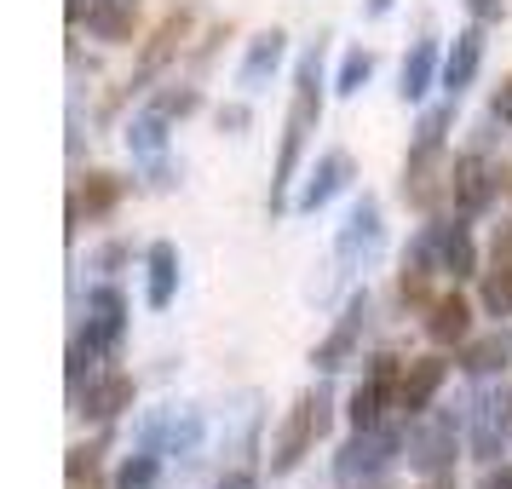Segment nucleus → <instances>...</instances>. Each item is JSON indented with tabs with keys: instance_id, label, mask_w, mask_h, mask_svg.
<instances>
[{
	"instance_id": "nucleus-1",
	"label": "nucleus",
	"mask_w": 512,
	"mask_h": 489,
	"mask_svg": "<svg viewBox=\"0 0 512 489\" xmlns=\"http://www.w3.org/2000/svg\"><path fill=\"white\" fill-rule=\"evenodd\" d=\"M311 121H317V58L300 64V93H294V110H288V133H282V162H277V179H271V202H282V185H288L294 167H300Z\"/></svg>"
},
{
	"instance_id": "nucleus-2",
	"label": "nucleus",
	"mask_w": 512,
	"mask_h": 489,
	"mask_svg": "<svg viewBox=\"0 0 512 489\" xmlns=\"http://www.w3.org/2000/svg\"><path fill=\"white\" fill-rule=\"evenodd\" d=\"M317 432H323V397H305L300 409H294V420L282 426V443H277V461H271V466L288 472V466L305 455V443L317 438Z\"/></svg>"
},
{
	"instance_id": "nucleus-3",
	"label": "nucleus",
	"mask_w": 512,
	"mask_h": 489,
	"mask_svg": "<svg viewBox=\"0 0 512 489\" xmlns=\"http://www.w3.org/2000/svg\"><path fill=\"white\" fill-rule=\"evenodd\" d=\"M489 196H495V173H489V162H478V156L455 162V202H461L466 213H478Z\"/></svg>"
},
{
	"instance_id": "nucleus-4",
	"label": "nucleus",
	"mask_w": 512,
	"mask_h": 489,
	"mask_svg": "<svg viewBox=\"0 0 512 489\" xmlns=\"http://www.w3.org/2000/svg\"><path fill=\"white\" fill-rule=\"evenodd\" d=\"M478 58H484V35H478V29L455 35V52H449V64H443V87H449V93H461L466 81L478 75Z\"/></svg>"
},
{
	"instance_id": "nucleus-5",
	"label": "nucleus",
	"mask_w": 512,
	"mask_h": 489,
	"mask_svg": "<svg viewBox=\"0 0 512 489\" xmlns=\"http://www.w3.org/2000/svg\"><path fill=\"white\" fill-rule=\"evenodd\" d=\"M81 403H87V415L93 420H110V415H121V409L133 403V380H127V374H104L98 386H87Z\"/></svg>"
},
{
	"instance_id": "nucleus-6",
	"label": "nucleus",
	"mask_w": 512,
	"mask_h": 489,
	"mask_svg": "<svg viewBox=\"0 0 512 489\" xmlns=\"http://www.w3.org/2000/svg\"><path fill=\"white\" fill-rule=\"evenodd\" d=\"M438 386H443V363H438V357H420L415 369L403 374V386H397V403L415 415V409H420V403H426L432 392H438Z\"/></svg>"
},
{
	"instance_id": "nucleus-7",
	"label": "nucleus",
	"mask_w": 512,
	"mask_h": 489,
	"mask_svg": "<svg viewBox=\"0 0 512 489\" xmlns=\"http://www.w3.org/2000/svg\"><path fill=\"white\" fill-rule=\"evenodd\" d=\"M346 173H351V162H346V156H340V150H334V156H323V167L311 173V190H305V196H300V208H305V213H311V208H323L328 196L340 190V179H346Z\"/></svg>"
},
{
	"instance_id": "nucleus-8",
	"label": "nucleus",
	"mask_w": 512,
	"mask_h": 489,
	"mask_svg": "<svg viewBox=\"0 0 512 489\" xmlns=\"http://www.w3.org/2000/svg\"><path fill=\"white\" fill-rule=\"evenodd\" d=\"M121 334V294L116 288H98L93 294V340L98 346H116Z\"/></svg>"
},
{
	"instance_id": "nucleus-9",
	"label": "nucleus",
	"mask_w": 512,
	"mask_h": 489,
	"mask_svg": "<svg viewBox=\"0 0 512 489\" xmlns=\"http://www.w3.org/2000/svg\"><path fill=\"white\" fill-rule=\"evenodd\" d=\"M432 70H438V47H432V41H420V47L409 52V64H403V98L426 93V87H432Z\"/></svg>"
},
{
	"instance_id": "nucleus-10",
	"label": "nucleus",
	"mask_w": 512,
	"mask_h": 489,
	"mask_svg": "<svg viewBox=\"0 0 512 489\" xmlns=\"http://www.w3.org/2000/svg\"><path fill=\"white\" fill-rule=\"evenodd\" d=\"M357 328H363V300H351L346 323L334 328V340H328V346L317 351V369H340V357L351 351V340H357Z\"/></svg>"
},
{
	"instance_id": "nucleus-11",
	"label": "nucleus",
	"mask_w": 512,
	"mask_h": 489,
	"mask_svg": "<svg viewBox=\"0 0 512 489\" xmlns=\"http://www.w3.org/2000/svg\"><path fill=\"white\" fill-rule=\"evenodd\" d=\"M277 58H282V35L271 29V35H259L254 52H248V64H242V87H259L265 70H277Z\"/></svg>"
},
{
	"instance_id": "nucleus-12",
	"label": "nucleus",
	"mask_w": 512,
	"mask_h": 489,
	"mask_svg": "<svg viewBox=\"0 0 512 489\" xmlns=\"http://www.w3.org/2000/svg\"><path fill=\"white\" fill-rule=\"evenodd\" d=\"M507 357H512V334H489V340H478V346L466 351V363H461V369L489 374V369H507Z\"/></svg>"
},
{
	"instance_id": "nucleus-13",
	"label": "nucleus",
	"mask_w": 512,
	"mask_h": 489,
	"mask_svg": "<svg viewBox=\"0 0 512 489\" xmlns=\"http://www.w3.org/2000/svg\"><path fill=\"white\" fill-rule=\"evenodd\" d=\"M173 265H179V254H173L167 242H156V248H150V305L173 300Z\"/></svg>"
},
{
	"instance_id": "nucleus-14",
	"label": "nucleus",
	"mask_w": 512,
	"mask_h": 489,
	"mask_svg": "<svg viewBox=\"0 0 512 489\" xmlns=\"http://www.w3.org/2000/svg\"><path fill=\"white\" fill-rule=\"evenodd\" d=\"M426 328H432V340H461L466 328H472V323H466V305H461V294H449V300H438V305H432V323H426Z\"/></svg>"
},
{
	"instance_id": "nucleus-15",
	"label": "nucleus",
	"mask_w": 512,
	"mask_h": 489,
	"mask_svg": "<svg viewBox=\"0 0 512 489\" xmlns=\"http://www.w3.org/2000/svg\"><path fill=\"white\" fill-rule=\"evenodd\" d=\"M127 29H133V0H110L93 12V35L104 41H127Z\"/></svg>"
},
{
	"instance_id": "nucleus-16",
	"label": "nucleus",
	"mask_w": 512,
	"mask_h": 489,
	"mask_svg": "<svg viewBox=\"0 0 512 489\" xmlns=\"http://www.w3.org/2000/svg\"><path fill=\"white\" fill-rule=\"evenodd\" d=\"M374 236H380V213H374V202H363V208L351 213V231H346V242H340V248H346V254H357V242L369 248Z\"/></svg>"
},
{
	"instance_id": "nucleus-17",
	"label": "nucleus",
	"mask_w": 512,
	"mask_h": 489,
	"mask_svg": "<svg viewBox=\"0 0 512 489\" xmlns=\"http://www.w3.org/2000/svg\"><path fill=\"white\" fill-rule=\"evenodd\" d=\"M484 305L489 311H501V317H512V259L507 265H495V277L484 282Z\"/></svg>"
},
{
	"instance_id": "nucleus-18",
	"label": "nucleus",
	"mask_w": 512,
	"mask_h": 489,
	"mask_svg": "<svg viewBox=\"0 0 512 489\" xmlns=\"http://www.w3.org/2000/svg\"><path fill=\"white\" fill-rule=\"evenodd\" d=\"M443 271H455V277H472V242L461 231L443 236Z\"/></svg>"
},
{
	"instance_id": "nucleus-19",
	"label": "nucleus",
	"mask_w": 512,
	"mask_h": 489,
	"mask_svg": "<svg viewBox=\"0 0 512 489\" xmlns=\"http://www.w3.org/2000/svg\"><path fill=\"white\" fill-rule=\"evenodd\" d=\"M380 386H357V392H351V420H357V426H374V415H380Z\"/></svg>"
},
{
	"instance_id": "nucleus-20",
	"label": "nucleus",
	"mask_w": 512,
	"mask_h": 489,
	"mask_svg": "<svg viewBox=\"0 0 512 489\" xmlns=\"http://www.w3.org/2000/svg\"><path fill=\"white\" fill-rule=\"evenodd\" d=\"M369 70H374V58H369V52H351L346 64H340V93H357V87L369 81Z\"/></svg>"
},
{
	"instance_id": "nucleus-21",
	"label": "nucleus",
	"mask_w": 512,
	"mask_h": 489,
	"mask_svg": "<svg viewBox=\"0 0 512 489\" xmlns=\"http://www.w3.org/2000/svg\"><path fill=\"white\" fill-rule=\"evenodd\" d=\"M81 196H87V208H93V213H104L110 202H116V179H110V173H93Z\"/></svg>"
},
{
	"instance_id": "nucleus-22",
	"label": "nucleus",
	"mask_w": 512,
	"mask_h": 489,
	"mask_svg": "<svg viewBox=\"0 0 512 489\" xmlns=\"http://www.w3.org/2000/svg\"><path fill=\"white\" fill-rule=\"evenodd\" d=\"M150 478H156V461H150V455L121 466V489H150Z\"/></svg>"
},
{
	"instance_id": "nucleus-23",
	"label": "nucleus",
	"mask_w": 512,
	"mask_h": 489,
	"mask_svg": "<svg viewBox=\"0 0 512 489\" xmlns=\"http://www.w3.org/2000/svg\"><path fill=\"white\" fill-rule=\"evenodd\" d=\"M495 116H501V121H512V81L501 87V93H495Z\"/></svg>"
},
{
	"instance_id": "nucleus-24",
	"label": "nucleus",
	"mask_w": 512,
	"mask_h": 489,
	"mask_svg": "<svg viewBox=\"0 0 512 489\" xmlns=\"http://www.w3.org/2000/svg\"><path fill=\"white\" fill-rule=\"evenodd\" d=\"M484 489H512V466H501V472H489Z\"/></svg>"
},
{
	"instance_id": "nucleus-25",
	"label": "nucleus",
	"mask_w": 512,
	"mask_h": 489,
	"mask_svg": "<svg viewBox=\"0 0 512 489\" xmlns=\"http://www.w3.org/2000/svg\"><path fill=\"white\" fill-rule=\"evenodd\" d=\"M219 489H259V484H254V478H248V472H231V478H225V484H219Z\"/></svg>"
},
{
	"instance_id": "nucleus-26",
	"label": "nucleus",
	"mask_w": 512,
	"mask_h": 489,
	"mask_svg": "<svg viewBox=\"0 0 512 489\" xmlns=\"http://www.w3.org/2000/svg\"><path fill=\"white\" fill-rule=\"evenodd\" d=\"M495 6H501V0H472V12H478V18H489Z\"/></svg>"
},
{
	"instance_id": "nucleus-27",
	"label": "nucleus",
	"mask_w": 512,
	"mask_h": 489,
	"mask_svg": "<svg viewBox=\"0 0 512 489\" xmlns=\"http://www.w3.org/2000/svg\"><path fill=\"white\" fill-rule=\"evenodd\" d=\"M386 6H392V0H369V12H374V18H380V12H386Z\"/></svg>"
}]
</instances>
